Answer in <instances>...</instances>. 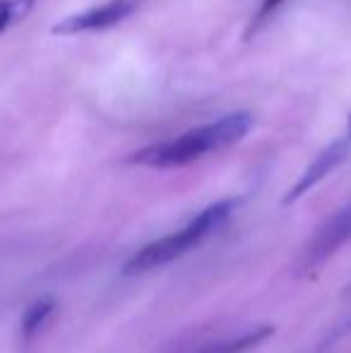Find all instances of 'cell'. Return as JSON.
<instances>
[{
  "instance_id": "obj_1",
  "label": "cell",
  "mask_w": 351,
  "mask_h": 353,
  "mask_svg": "<svg viewBox=\"0 0 351 353\" xmlns=\"http://www.w3.org/2000/svg\"><path fill=\"white\" fill-rule=\"evenodd\" d=\"M253 128V116L250 113H229L221 116L219 121L205 123L183 135L166 140L152 147L140 149L130 157V163L147 168H176L192 163L202 159L205 154L221 152L226 147H234L243 140Z\"/></svg>"
},
{
  "instance_id": "obj_2",
  "label": "cell",
  "mask_w": 351,
  "mask_h": 353,
  "mask_svg": "<svg viewBox=\"0 0 351 353\" xmlns=\"http://www.w3.org/2000/svg\"><path fill=\"white\" fill-rule=\"evenodd\" d=\"M236 210V202L224 200L217 202V205H210L207 210H202L188 223L185 228L171 233V236H164L159 241H152L150 245L142 248L137 255H132L130 260L126 262V274H145V272H152L157 267H164L169 262L178 260L181 255H185L188 250H192L195 245H200L210 233H214L217 228H221L229 216Z\"/></svg>"
},
{
  "instance_id": "obj_3",
  "label": "cell",
  "mask_w": 351,
  "mask_h": 353,
  "mask_svg": "<svg viewBox=\"0 0 351 353\" xmlns=\"http://www.w3.org/2000/svg\"><path fill=\"white\" fill-rule=\"evenodd\" d=\"M145 0H106L103 5L92 10H85L80 14L66 17L51 29L56 37H75V34L85 32H101V29L116 27L126 17H130Z\"/></svg>"
},
{
  "instance_id": "obj_4",
  "label": "cell",
  "mask_w": 351,
  "mask_h": 353,
  "mask_svg": "<svg viewBox=\"0 0 351 353\" xmlns=\"http://www.w3.org/2000/svg\"><path fill=\"white\" fill-rule=\"evenodd\" d=\"M349 241H351V202L344 205L334 216H330L328 221L318 228L313 241L305 248L303 267L305 270H315V267L325 265V262Z\"/></svg>"
},
{
  "instance_id": "obj_5",
  "label": "cell",
  "mask_w": 351,
  "mask_h": 353,
  "mask_svg": "<svg viewBox=\"0 0 351 353\" xmlns=\"http://www.w3.org/2000/svg\"><path fill=\"white\" fill-rule=\"evenodd\" d=\"M349 144H351V140L347 137V140H337V142L330 144V147H325L323 152L318 154V159L305 168V173L299 178V183L289 190V195L284 197V205H291V202L301 200V197H303L308 190H313L325 176H330V173L349 157Z\"/></svg>"
},
{
  "instance_id": "obj_6",
  "label": "cell",
  "mask_w": 351,
  "mask_h": 353,
  "mask_svg": "<svg viewBox=\"0 0 351 353\" xmlns=\"http://www.w3.org/2000/svg\"><path fill=\"white\" fill-rule=\"evenodd\" d=\"M272 334H274V327H260V330L245 332L241 336H229V339H219L214 344H207L205 349H200L197 353H245Z\"/></svg>"
},
{
  "instance_id": "obj_7",
  "label": "cell",
  "mask_w": 351,
  "mask_h": 353,
  "mask_svg": "<svg viewBox=\"0 0 351 353\" xmlns=\"http://www.w3.org/2000/svg\"><path fill=\"white\" fill-rule=\"evenodd\" d=\"M53 310H56L53 298H39L37 303H32L22 317V339L32 341L37 336V332L48 322V317L53 315Z\"/></svg>"
},
{
  "instance_id": "obj_8",
  "label": "cell",
  "mask_w": 351,
  "mask_h": 353,
  "mask_svg": "<svg viewBox=\"0 0 351 353\" xmlns=\"http://www.w3.org/2000/svg\"><path fill=\"white\" fill-rule=\"evenodd\" d=\"M34 8V0H0V34L22 22Z\"/></svg>"
},
{
  "instance_id": "obj_9",
  "label": "cell",
  "mask_w": 351,
  "mask_h": 353,
  "mask_svg": "<svg viewBox=\"0 0 351 353\" xmlns=\"http://www.w3.org/2000/svg\"><path fill=\"white\" fill-rule=\"evenodd\" d=\"M284 3V0H263V5L258 8V12L253 14V19H250V24H248V32H245V39H250V37H255V34L260 32V29L265 27L267 22L272 19V14L279 10V5Z\"/></svg>"
},
{
  "instance_id": "obj_10",
  "label": "cell",
  "mask_w": 351,
  "mask_h": 353,
  "mask_svg": "<svg viewBox=\"0 0 351 353\" xmlns=\"http://www.w3.org/2000/svg\"><path fill=\"white\" fill-rule=\"evenodd\" d=\"M349 140H351V118H349Z\"/></svg>"
}]
</instances>
